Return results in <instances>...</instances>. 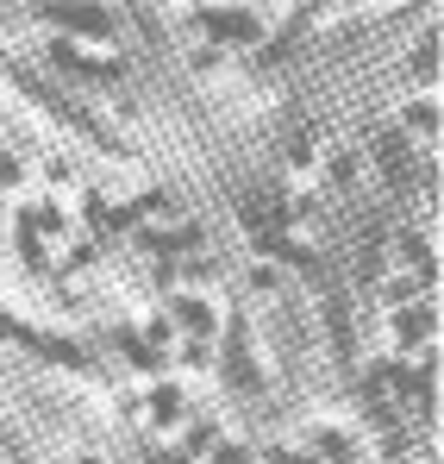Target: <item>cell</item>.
Returning a JSON list of instances; mask_svg holds the SVG:
<instances>
[{
  "instance_id": "6da1fadb",
  "label": "cell",
  "mask_w": 444,
  "mask_h": 464,
  "mask_svg": "<svg viewBox=\"0 0 444 464\" xmlns=\"http://www.w3.org/2000/svg\"><path fill=\"white\" fill-rule=\"evenodd\" d=\"M44 19H63V25L88 32V38H113V19H107L100 6H75V0H44Z\"/></svg>"
},
{
  "instance_id": "3957f363",
  "label": "cell",
  "mask_w": 444,
  "mask_h": 464,
  "mask_svg": "<svg viewBox=\"0 0 444 464\" xmlns=\"http://www.w3.org/2000/svg\"><path fill=\"white\" fill-rule=\"evenodd\" d=\"M382 163H388V176H394V182H401V176H413V169H407V151L394 145V132H382Z\"/></svg>"
},
{
  "instance_id": "7a4b0ae2",
  "label": "cell",
  "mask_w": 444,
  "mask_h": 464,
  "mask_svg": "<svg viewBox=\"0 0 444 464\" xmlns=\"http://www.w3.org/2000/svg\"><path fill=\"white\" fill-rule=\"evenodd\" d=\"M57 63H70L81 76H119V63H100V57H75L70 44H57Z\"/></svg>"
}]
</instances>
